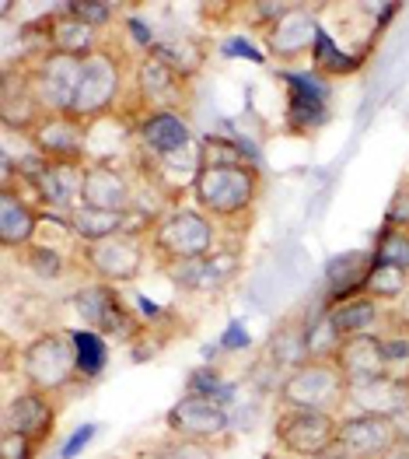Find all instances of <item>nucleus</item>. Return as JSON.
Wrapping results in <instances>:
<instances>
[{
    "mask_svg": "<svg viewBox=\"0 0 409 459\" xmlns=\"http://www.w3.org/2000/svg\"><path fill=\"white\" fill-rule=\"evenodd\" d=\"M396 442H399V424L392 418H378V414H343L339 418L336 446L354 456L381 459Z\"/></svg>",
    "mask_w": 409,
    "mask_h": 459,
    "instance_id": "obj_19",
    "label": "nucleus"
},
{
    "mask_svg": "<svg viewBox=\"0 0 409 459\" xmlns=\"http://www.w3.org/2000/svg\"><path fill=\"white\" fill-rule=\"evenodd\" d=\"M21 267L36 273L38 281H60V277H67V270L74 267V256H67V253L53 249L49 242L36 238L32 246L21 249Z\"/></svg>",
    "mask_w": 409,
    "mask_h": 459,
    "instance_id": "obj_29",
    "label": "nucleus"
},
{
    "mask_svg": "<svg viewBox=\"0 0 409 459\" xmlns=\"http://www.w3.org/2000/svg\"><path fill=\"white\" fill-rule=\"evenodd\" d=\"M165 428L175 438H192V442L217 446L221 438H227V431H231V418H227L221 400L200 396V393H186L165 414Z\"/></svg>",
    "mask_w": 409,
    "mask_h": 459,
    "instance_id": "obj_13",
    "label": "nucleus"
},
{
    "mask_svg": "<svg viewBox=\"0 0 409 459\" xmlns=\"http://www.w3.org/2000/svg\"><path fill=\"white\" fill-rule=\"evenodd\" d=\"M200 152H203V165L192 183V204L224 229L252 225V214L266 193V179L256 158L242 144L217 134L203 137Z\"/></svg>",
    "mask_w": 409,
    "mask_h": 459,
    "instance_id": "obj_1",
    "label": "nucleus"
},
{
    "mask_svg": "<svg viewBox=\"0 0 409 459\" xmlns=\"http://www.w3.org/2000/svg\"><path fill=\"white\" fill-rule=\"evenodd\" d=\"M71 308L84 323V330H95L109 341H137L144 333V323L133 308L123 302L115 284H102V281H88L71 291Z\"/></svg>",
    "mask_w": 409,
    "mask_h": 459,
    "instance_id": "obj_7",
    "label": "nucleus"
},
{
    "mask_svg": "<svg viewBox=\"0 0 409 459\" xmlns=\"http://www.w3.org/2000/svg\"><path fill=\"white\" fill-rule=\"evenodd\" d=\"M67 7L74 11L81 22H88V25L98 29V32L119 18V4H109V0H74V4H67Z\"/></svg>",
    "mask_w": 409,
    "mask_h": 459,
    "instance_id": "obj_34",
    "label": "nucleus"
},
{
    "mask_svg": "<svg viewBox=\"0 0 409 459\" xmlns=\"http://www.w3.org/2000/svg\"><path fill=\"white\" fill-rule=\"evenodd\" d=\"M56 418H60L56 396L25 385L18 396L7 400V407L0 414V431H18V435L32 438L36 446H46L56 431Z\"/></svg>",
    "mask_w": 409,
    "mask_h": 459,
    "instance_id": "obj_15",
    "label": "nucleus"
},
{
    "mask_svg": "<svg viewBox=\"0 0 409 459\" xmlns=\"http://www.w3.org/2000/svg\"><path fill=\"white\" fill-rule=\"evenodd\" d=\"M137 60L126 53L123 42L106 39L84 64H81V81H77V95L71 113L84 123H102L109 116L119 113L126 91H130V77H133Z\"/></svg>",
    "mask_w": 409,
    "mask_h": 459,
    "instance_id": "obj_2",
    "label": "nucleus"
},
{
    "mask_svg": "<svg viewBox=\"0 0 409 459\" xmlns=\"http://www.w3.org/2000/svg\"><path fill=\"white\" fill-rule=\"evenodd\" d=\"M361 295L374 299L378 306H396V302H403L409 295V273L396 267H385V264H371Z\"/></svg>",
    "mask_w": 409,
    "mask_h": 459,
    "instance_id": "obj_28",
    "label": "nucleus"
},
{
    "mask_svg": "<svg viewBox=\"0 0 409 459\" xmlns=\"http://www.w3.org/2000/svg\"><path fill=\"white\" fill-rule=\"evenodd\" d=\"M294 7V0H249V4H238V18L252 29V32H266L273 22H280L287 11Z\"/></svg>",
    "mask_w": 409,
    "mask_h": 459,
    "instance_id": "obj_32",
    "label": "nucleus"
},
{
    "mask_svg": "<svg viewBox=\"0 0 409 459\" xmlns=\"http://www.w3.org/2000/svg\"><path fill=\"white\" fill-rule=\"evenodd\" d=\"M221 344L227 347V351H242V347H249V337L242 333V326H238V323H231V330L221 337Z\"/></svg>",
    "mask_w": 409,
    "mask_h": 459,
    "instance_id": "obj_40",
    "label": "nucleus"
},
{
    "mask_svg": "<svg viewBox=\"0 0 409 459\" xmlns=\"http://www.w3.org/2000/svg\"><path fill=\"white\" fill-rule=\"evenodd\" d=\"M319 459H361V456H354V453H346V449H339V446H333L326 456H319Z\"/></svg>",
    "mask_w": 409,
    "mask_h": 459,
    "instance_id": "obj_42",
    "label": "nucleus"
},
{
    "mask_svg": "<svg viewBox=\"0 0 409 459\" xmlns=\"http://www.w3.org/2000/svg\"><path fill=\"white\" fill-rule=\"evenodd\" d=\"M403 379H406V383H409V365H406V368H403Z\"/></svg>",
    "mask_w": 409,
    "mask_h": 459,
    "instance_id": "obj_44",
    "label": "nucleus"
},
{
    "mask_svg": "<svg viewBox=\"0 0 409 459\" xmlns=\"http://www.w3.org/2000/svg\"><path fill=\"white\" fill-rule=\"evenodd\" d=\"M339 418L319 411L280 407L273 418V442L284 456H326L336 446Z\"/></svg>",
    "mask_w": 409,
    "mask_h": 459,
    "instance_id": "obj_10",
    "label": "nucleus"
},
{
    "mask_svg": "<svg viewBox=\"0 0 409 459\" xmlns=\"http://www.w3.org/2000/svg\"><path fill=\"white\" fill-rule=\"evenodd\" d=\"M42 116H46V106L38 102L29 64H7L4 74H0V119H4V130L29 134Z\"/></svg>",
    "mask_w": 409,
    "mask_h": 459,
    "instance_id": "obj_17",
    "label": "nucleus"
},
{
    "mask_svg": "<svg viewBox=\"0 0 409 459\" xmlns=\"http://www.w3.org/2000/svg\"><path fill=\"white\" fill-rule=\"evenodd\" d=\"M361 64H364L361 56H346V53L339 49V42L322 29L319 46H315V56H311V71H315V74L319 77H346V74H357Z\"/></svg>",
    "mask_w": 409,
    "mask_h": 459,
    "instance_id": "obj_30",
    "label": "nucleus"
},
{
    "mask_svg": "<svg viewBox=\"0 0 409 459\" xmlns=\"http://www.w3.org/2000/svg\"><path fill=\"white\" fill-rule=\"evenodd\" d=\"M71 337H74V358H77V376L84 379V383H95L102 372H106V365H109V337H102V333H95V330H71Z\"/></svg>",
    "mask_w": 409,
    "mask_h": 459,
    "instance_id": "obj_26",
    "label": "nucleus"
},
{
    "mask_svg": "<svg viewBox=\"0 0 409 459\" xmlns=\"http://www.w3.org/2000/svg\"><path fill=\"white\" fill-rule=\"evenodd\" d=\"M371 264H374L371 253H343V256L329 260V270H326L329 302H326V306H333V302H343V299H350V295H361V288H364V277H368Z\"/></svg>",
    "mask_w": 409,
    "mask_h": 459,
    "instance_id": "obj_22",
    "label": "nucleus"
},
{
    "mask_svg": "<svg viewBox=\"0 0 409 459\" xmlns=\"http://www.w3.org/2000/svg\"><path fill=\"white\" fill-rule=\"evenodd\" d=\"M322 36V18H319V4H304L294 0V7L273 22L260 36L266 60L280 64V67H301L304 60L315 56V46Z\"/></svg>",
    "mask_w": 409,
    "mask_h": 459,
    "instance_id": "obj_9",
    "label": "nucleus"
},
{
    "mask_svg": "<svg viewBox=\"0 0 409 459\" xmlns=\"http://www.w3.org/2000/svg\"><path fill=\"white\" fill-rule=\"evenodd\" d=\"M95 431H98V424H81L74 435L64 442V449H60V459H74L77 453H84V449H88V442L95 438Z\"/></svg>",
    "mask_w": 409,
    "mask_h": 459,
    "instance_id": "obj_39",
    "label": "nucleus"
},
{
    "mask_svg": "<svg viewBox=\"0 0 409 459\" xmlns=\"http://www.w3.org/2000/svg\"><path fill=\"white\" fill-rule=\"evenodd\" d=\"M339 344H343V333L333 323L329 308L315 312L304 326V361H333Z\"/></svg>",
    "mask_w": 409,
    "mask_h": 459,
    "instance_id": "obj_27",
    "label": "nucleus"
},
{
    "mask_svg": "<svg viewBox=\"0 0 409 459\" xmlns=\"http://www.w3.org/2000/svg\"><path fill=\"white\" fill-rule=\"evenodd\" d=\"M81 64L84 60L53 53V49H46L36 64H29L36 95L38 102L46 106V113H71L77 95V81H81Z\"/></svg>",
    "mask_w": 409,
    "mask_h": 459,
    "instance_id": "obj_16",
    "label": "nucleus"
},
{
    "mask_svg": "<svg viewBox=\"0 0 409 459\" xmlns=\"http://www.w3.org/2000/svg\"><path fill=\"white\" fill-rule=\"evenodd\" d=\"M18 372L29 389H42L53 396L81 383L71 330H38L18 354Z\"/></svg>",
    "mask_w": 409,
    "mask_h": 459,
    "instance_id": "obj_4",
    "label": "nucleus"
},
{
    "mask_svg": "<svg viewBox=\"0 0 409 459\" xmlns=\"http://www.w3.org/2000/svg\"><path fill=\"white\" fill-rule=\"evenodd\" d=\"M221 53H224V56H242V60H256V64H266V53H262L260 46H252V39H245V36L221 39Z\"/></svg>",
    "mask_w": 409,
    "mask_h": 459,
    "instance_id": "obj_38",
    "label": "nucleus"
},
{
    "mask_svg": "<svg viewBox=\"0 0 409 459\" xmlns=\"http://www.w3.org/2000/svg\"><path fill=\"white\" fill-rule=\"evenodd\" d=\"M148 235H109L98 242H77L74 246V267L88 281L102 284H133L144 264H148Z\"/></svg>",
    "mask_w": 409,
    "mask_h": 459,
    "instance_id": "obj_5",
    "label": "nucleus"
},
{
    "mask_svg": "<svg viewBox=\"0 0 409 459\" xmlns=\"http://www.w3.org/2000/svg\"><path fill=\"white\" fill-rule=\"evenodd\" d=\"M186 393H200V396H214V400H221L224 379L217 376V372H210V368H196V372H189Z\"/></svg>",
    "mask_w": 409,
    "mask_h": 459,
    "instance_id": "obj_37",
    "label": "nucleus"
},
{
    "mask_svg": "<svg viewBox=\"0 0 409 459\" xmlns=\"http://www.w3.org/2000/svg\"><path fill=\"white\" fill-rule=\"evenodd\" d=\"M148 249L161 270L175 264H200L217 253V225L196 204L165 211L148 231Z\"/></svg>",
    "mask_w": 409,
    "mask_h": 459,
    "instance_id": "obj_3",
    "label": "nucleus"
},
{
    "mask_svg": "<svg viewBox=\"0 0 409 459\" xmlns=\"http://www.w3.org/2000/svg\"><path fill=\"white\" fill-rule=\"evenodd\" d=\"M38 449L32 438L18 435V431H0V459H36Z\"/></svg>",
    "mask_w": 409,
    "mask_h": 459,
    "instance_id": "obj_36",
    "label": "nucleus"
},
{
    "mask_svg": "<svg viewBox=\"0 0 409 459\" xmlns=\"http://www.w3.org/2000/svg\"><path fill=\"white\" fill-rule=\"evenodd\" d=\"M346 407H354V414H378V418L399 421L409 411V383L403 379V372H392L385 379L354 385L346 396Z\"/></svg>",
    "mask_w": 409,
    "mask_h": 459,
    "instance_id": "obj_21",
    "label": "nucleus"
},
{
    "mask_svg": "<svg viewBox=\"0 0 409 459\" xmlns=\"http://www.w3.org/2000/svg\"><path fill=\"white\" fill-rule=\"evenodd\" d=\"M333 365L343 372L346 385H364L374 383V379H385L396 372L392 358H388V347H385V337L378 333H354V337H343V344L336 351Z\"/></svg>",
    "mask_w": 409,
    "mask_h": 459,
    "instance_id": "obj_18",
    "label": "nucleus"
},
{
    "mask_svg": "<svg viewBox=\"0 0 409 459\" xmlns=\"http://www.w3.org/2000/svg\"><path fill=\"white\" fill-rule=\"evenodd\" d=\"M29 144L46 161H91V123L77 119L74 113H46L29 130Z\"/></svg>",
    "mask_w": 409,
    "mask_h": 459,
    "instance_id": "obj_11",
    "label": "nucleus"
},
{
    "mask_svg": "<svg viewBox=\"0 0 409 459\" xmlns=\"http://www.w3.org/2000/svg\"><path fill=\"white\" fill-rule=\"evenodd\" d=\"M150 49H154L158 56H165L186 81H196L200 71L207 67V60H210V42H207V39H192V36L158 39Z\"/></svg>",
    "mask_w": 409,
    "mask_h": 459,
    "instance_id": "obj_23",
    "label": "nucleus"
},
{
    "mask_svg": "<svg viewBox=\"0 0 409 459\" xmlns=\"http://www.w3.org/2000/svg\"><path fill=\"white\" fill-rule=\"evenodd\" d=\"M304 326H308V319H298V316H291V319H284L277 330H273V337H269V365L280 372V376H287V372H294L301 361H304Z\"/></svg>",
    "mask_w": 409,
    "mask_h": 459,
    "instance_id": "obj_24",
    "label": "nucleus"
},
{
    "mask_svg": "<svg viewBox=\"0 0 409 459\" xmlns=\"http://www.w3.org/2000/svg\"><path fill=\"white\" fill-rule=\"evenodd\" d=\"M277 459H319V456H277Z\"/></svg>",
    "mask_w": 409,
    "mask_h": 459,
    "instance_id": "obj_43",
    "label": "nucleus"
},
{
    "mask_svg": "<svg viewBox=\"0 0 409 459\" xmlns=\"http://www.w3.org/2000/svg\"><path fill=\"white\" fill-rule=\"evenodd\" d=\"M381 459H409V442H396Z\"/></svg>",
    "mask_w": 409,
    "mask_h": 459,
    "instance_id": "obj_41",
    "label": "nucleus"
},
{
    "mask_svg": "<svg viewBox=\"0 0 409 459\" xmlns=\"http://www.w3.org/2000/svg\"><path fill=\"white\" fill-rule=\"evenodd\" d=\"M329 308V316H333V323L339 326V333L343 337H354V333H374L378 330V323H381V306L368 299V295H350V299H343V302H333Z\"/></svg>",
    "mask_w": 409,
    "mask_h": 459,
    "instance_id": "obj_25",
    "label": "nucleus"
},
{
    "mask_svg": "<svg viewBox=\"0 0 409 459\" xmlns=\"http://www.w3.org/2000/svg\"><path fill=\"white\" fill-rule=\"evenodd\" d=\"M148 459H217V446L168 435V438H161L158 446H150Z\"/></svg>",
    "mask_w": 409,
    "mask_h": 459,
    "instance_id": "obj_33",
    "label": "nucleus"
},
{
    "mask_svg": "<svg viewBox=\"0 0 409 459\" xmlns=\"http://www.w3.org/2000/svg\"><path fill=\"white\" fill-rule=\"evenodd\" d=\"M280 77L287 81V130L298 137H315L333 109L326 77H319L315 71L311 74L280 71Z\"/></svg>",
    "mask_w": 409,
    "mask_h": 459,
    "instance_id": "obj_14",
    "label": "nucleus"
},
{
    "mask_svg": "<svg viewBox=\"0 0 409 459\" xmlns=\"http://www.w3.org/2000/svg\"><path fill=\"white\" fill-rule=\"evenodd\" d=\"M130 130H133V152L154 161L172 158L196 144L189 113H179V109H148L144 116H137Z\"/></svg>",
    "mask_w": 409,
    "mask_h": 459,
    "instance_id": "obj_12",
    "label": "nucleus"
},
{
    "mask_svg": "<svg viewBox=\"0 0 409 459\" xmlns=\"http://www.w3.org/2000/svg\"><path fill=\"white\" fill-rule=\"evenodd\" d=\"M385 225L409 231V176L399 179V186H396L392 200H388V207H385Z\"/></svg>",
    "mask_w": 409,
    "mask_h": 459,
    "instance_id": "obj_35",
    "label": "nucleus"
},
{
    "mask_svg": "<svg viewBox=\"0 0 409 459\" xmlns=\"http://www.w3.org/2000/svg\"><path fill=\"white\" fill-rule=\"evenodd\" d=\"M346 396H350V385L333 361H301L277 385L280 407L319 411V414H336V418H343Z\"/></svg>",
    "mask_w": 409,
    "mask_h": 459,
    "instance_id": "obj_6",
    "label": "nucleus"
},
{
    "mask_svg": "<svg viewBox=\"0 0 409 459\" xmlns=\"http://www.w3.org/2000/svg\"><path fill=\"white\" fill-rule=\"evenodd\" d=\"M371 260L374 264H385V267H396V270H403V273H409V231L381 225L378 238H374Z\"/></svg>",
    "mask_w": 409,
    "mask_h": 459,
    "instance_id": "obj_31",
    "label": "nucleus"
},
{
    "mask_svg": "<svg viewBox=\"0 0 409 459\" xmlns=\"http://www.w3.org/2000/svg\"><path fill=\"white\" fill-rule=\"evenodd\" d=\"M81 204L112 211V214H144L141 211V176L130 165L115 158H91L84 165V186H81Z\"/></svg>",
    "mask_w": 409,
    "mask_h": 459,
    "instance_id": "obj_8",
    "label": "nucleus"
},
{
    "mask_svg": "<svg viewBox=\"0 0 409 459\" xmlns=\"http://www.w3.org/2000/svg\"><path fill=\"white\" fill-rule=\"evenodd\" d=\"M88 165V161H84ZM84 165H71V161H46L36 176H29L36 183L38 204L42 211L49 207V214L67 218L81 204V186H84Z\"/></svg>",
    "mask_w": 409,
    "mask_h": 459,
    "instance_id": "obj_20",
    "label": "nucleus"
}]
</instances>
